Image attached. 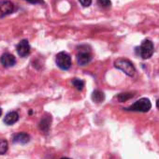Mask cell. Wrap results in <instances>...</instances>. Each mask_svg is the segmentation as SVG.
Here are the masks:
<instances>
[{
	"label": "cell",
	"instance_id": "1",
	"mask_svg": "<svg viewBox=\"0 0 159 159\" xmlns=\"http://www.w3.org/2000/svg\"><path fill=\"white\" fill-rule=\"evenodd\" d=\"M114 66L116 68L122 70L124 73H125L129 77L134 76V74L136 72V69H135L134 65L129 60L125 59V58H119V59H117L114 62Z\"/></svg>",
	"mask_w": 159,
	"mask_h": 159
},
{
	"label": "cell",
	"instance_id": "2",
	"mask_svg": "<svg viewBox=\"0 0 159 159\" xmlns=\"http://www.w3.org/2000/svg\"><path fill=\"white\" fill-rule=\"evenodd\" d=\"M92 59V54L91 51L88 46L83 45L80 46L78 49V53H77V62L80 66H85L88 64Z\"/></svg>",
	"mask_w": 159,
	"mask_h": 159
},
{
	"label": "cell",
	"instance_id": "3",
	"mask_svg": "<svg viewBox=\"0 0 159 159\" xmlns=\"http://www.w3.org/2000/svg\"><path fill=\"white\" fill-rule=\"evenodd\" d=\"M152 108V103L150 99L146 98H142L136 101L133 105L130 107L126 108V111H139V112H147L151 110Z\"/></svg>",
	"mask_w": 159,
	"mask_h": 159
},
{
	"label": "cell",
	"instance_id": "4",
	"mask_svg": "<svg viewBox=\"0 0 159 159\" xmlns=\"http://www.w3.org/2000/svg\"><path fill=\"white\" fill-rule=\"evenodd\" d=\"M153 44L149 39H145L141 43V45L139 48H137L138 54L142 59H149L150 57H152V55L153 54Z\"/></svg>",
	"mask_w": 159,
	"mask_h": 159
},
{
	"label": "cell",
	"instance_id": "5",
	"mask_svg": "<svg viewBox=\"0 0 159 159\" xmlns=\"http://www.w3.org/2000/svg\"><path fill=\"white\" fill-rule=\"evenodd\" d=\"M56 64L57 66L63 69L67 70L71 66V57L68 53L65 52H61L56 55Z\"/></svg>",
	"mask_w": 159,
	"mask_h": 159
},
{
	"label": "cell",
	"instance_id": "6",
	"mask_svg": "<svg viewBox=\"0 0 159 159\" xmlns=\"http://www.w3.org/2000/svg\"><path fill=\"white\" fill-rule=\"evenodd\" d=\"M15 8L12 2L9 0H3L0 1V18H3L7 15L11 14L14 11Z\"/></svg>",
	"mask_w": 159,
	"mask_h": 159
},
{
	"label": "cell",
	"instance_id": "7",
	"mask_svg": "<svg viewBox=\"0 0 159 159\" xmlns=\"http://www.w3.org/2000/svg\"><path fill=\"white\" fill-rule=\"evenodd\" d=\"M17 52L21 57H25L30 53V45L26 39H23L17 45Z\"/></svg>",
	"mask_w": 159,
	"mask_h": 159
},
{
	"label": "cell",
	"instance_id": "8",
	"mask_svg": "<svg viewBox=\"0 0 159 159\" xmlns=\"http://www.w3.org/2000/svg\"><path fill=\"white\" fill-rule=\"evenodd\" d=\"M0 62H1V64L5 67H11L15 65L16 59H15L14 55H12L11 53L6 52V53L2 54L1 58H0Z\"/></svg>",
	"mask_w": 159,
	"mask_h": 159
},
{
	"label": "cell",
	"instance_id": "9",
	"mask_svg": "<svg viewBox=\"0 0 159 159\" xmlns=\"http://www.w3.org/2000/svg\"><path fill=\"white\" fill-rule=\"evenodd\" d=\"M51 122H52V117H51V115L45 114V115L42 117L40 123H39V129H40L42 132L47 133V132L49 131V129H50Z\"/></svg>",
	"mask_w": 159,
	"mask_h": 159
},
{
	"label": "cell",
	"instance_id": "10",
	"mask_svg": "<svg viewBox=\"0 0 159 159\" xmlns=\"http://www.w3.org/2000/svg\"><path fill=\"white\" fill-rule=\"evenodd\" d=\"M18 120H19V114L16 111H11L5 116L4 123L8 125H11L15 124Z\"/></svg>",
	"mask_w": 159,
	"mask_h": 159
},
{
	"label": "cell",
	"instance_id": "11",
	"mask_svg": "<svg viewBox=\"0 0 159 159\" xmlns=\"http://www.w3.org/2000/svg\"><path fill=\"white\" fill-rule=\"evenodd\" d=\"M29 140H30V137L26 133H19V134L14 135V137H13V142H15V143L25 144V143L29 142Z\"/></svg>",
	"mask_w": 159,
	"mask_h": 159
},
{
	"label": "cell",
	"instance_id": "12",
	"mask_svg": "<svg viewBox=\"0 0 159 159\" xmlns=\"http://www.w3.org/2000/svg\"><path fill=\"white\" fill-rule=\"evenodd\" d=\"M92 99L95 101V102H98V103H100L102 101H104L105 99V95L103 92H101L100 90H95L92 94Z\"/></svg>",
	"mask_w": 159,
	"mask_h": 159
},
{
	"label": "cell",
	"instance_id": "13",
	"mask_svg": "<svg viewBox=\"0 0 159 159\" xmlns=\"http://www.w3.org/2000/svg\"><path fill=\"white\" fill-rule=\"evenodd\" d=\"M72 84L79 91H82L84 89V82L83 81V80H80V79H73L72 80Z\"/></svg>",
	"mask_w": 159,
	"mask_h": 159
},
{
	"label": "cell",
	"instance_id": "14",
	"mask_svg": "<svg viewBox=\"0 0 159 159\" xmlns=\"http://www.w3.org/2000/svg\"><path fill=\"white\" fill-rule=\"evenodd\" d=\"M133 97H134V95L131 93H121L117 96V99L120 102H125V101L129 100L130 98H132Z\"/></svg>",
	"mask_w": 159,
	"mask_h": 159
},
{
	"label": "cell",
	"instance_id": "15",
	"mask_svg": "<svg viewBox=\"0 0 159 159\" xmlns=\"http://www.w3.org/2000/svg\"><path fill=\"white\" fill-rule=\"evenodd\" d=\"M8 141L4 139H0V154H5L8 151Z\"/></svg>",
	"mask_w": 159,
	"mask_h": 159
},
{
	"label": "cell",
	"instance_id": "16",
	"mask_svg": "<svg viewBox=\"0 0 159 159\" xmlns=\"http://www.w3.org/2000/svg\"><path fill=\"white\" fill-rule=\"evenodd\" d=\"M98 4L102 8H110L111 6V0H98Z\"/></svg>",
	"mask_w": 159,
	"mask_h": 159
},
{
	"label": "cell",
	"instance_id": "17",
	"mask_svg": "<svg viewBox=\"0 0 159 159\" xmlns=\"http://www.w3.org/2000/svg\"><path fill=\"white\" fill-rule=\"evenodd\" d=\"M84 7H89L92 4V0H79Z\"/></svg>",
	"mask_w": 159,
	"mask_h": 159
},
{
	"label": "cell",
	"instance_id": "18",
	"mask_svg": "<svg viewBox=\"0 0 159 159\" xmlns=\"http://www.w3.org/2000/svg\"><path fill=\"white\" fill-rule=\"evenodd\" d=\"M25 1L32 3V4H42L44 2L43 0H25Z\"/></svg>",
	"mask_w": 159,
	"mask_h": 159
},
{
	"label": "cell",
	"instance_id": "19",
	"mask_svg": "<svg viewBox=\"0 0 159 159\" xmlns=\"http://www.w3.org/2000/svg\"><path fill=\"white\" fill-rule=\"evenodd\" d=\"M156 107H157V109H159V98L156 101Z\"/></svg>",
	"mask_w": 159,
	"mask_h": 159
},
{
	"label": "cell",
	"instance_id": "20",
	"mask_svg": "<svg viewBox=\"0 0 159 159\" xmlns=\"http://www.w3.org/2000/svg\"><path fill=\"white\" fill-rule=\"evenodd\" d=\"M1 115H2V110H1V108H0V117H1Z\"/></svg>",
	"mask_w": 159,
	"mask_h": 159
},
{
	"label": "cell",
	"instance_id": "21",
	"mask_svg": "<svg viewBox=\"0 0 159 159\" xmlns=\"http://www.w3.org/2000/svg\"><path fill=\"white\" fill-rule=\"evenodd\" d=\"M61 159H70V158H67V157H62Z\"/></svg>",
	"mask_w": 159,
	"mask_h": 159
}]
</instances>
